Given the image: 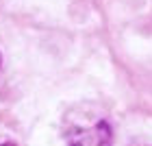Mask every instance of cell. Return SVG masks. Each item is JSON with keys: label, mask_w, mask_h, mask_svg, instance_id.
Here are the masks:
<instances>
[{"label": "cell", "mask_w": 152, "mask_h": 146, "mask_svg": "<svg viewBox=\"0 0 152 146\" xmlns=\"http://www.w3.org/2000/svg\"><path fill=\"white\" fill-rule=\"evenodd\" d=\"M113 133L107 120H96L91 127H72L67 131V146H111Z\"/></svg>", "instance_id": "6da1fadb"}, {"label": "cell", "mask_w": 152, "mask_h": 146, "mask_svg": "<svg viewBox=\"0 0 152 146\" xmlns=\"http://www.w3.org/2000/svg\"><path fill=\"white\" fill-rule=\"evenodd\" d=\"M0 146H15V144H0Z\"/></svg>", "instance_id": "7a4b0ae2"}]
</instances>
